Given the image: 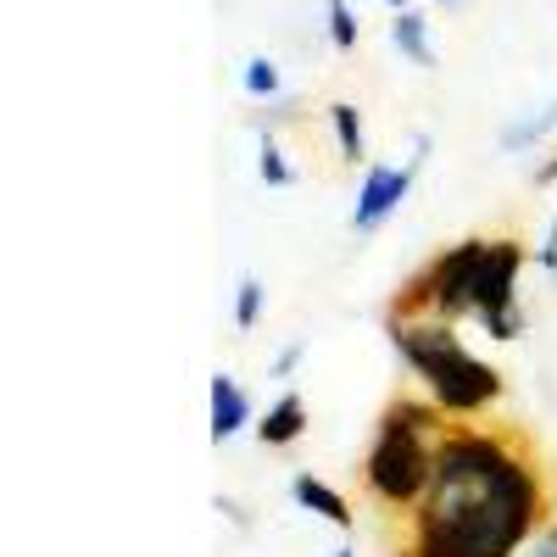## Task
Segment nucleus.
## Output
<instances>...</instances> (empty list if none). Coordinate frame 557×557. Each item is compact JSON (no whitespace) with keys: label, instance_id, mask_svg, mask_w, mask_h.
<instances>
[{"label":"nucleus","instance_id":"412c9836","mask_svg":"<svg viewBox=\"0 0 557 557\" xmlns=\"http://www.w3.org/2000/svg\"><path fill=\"white\" fill-rule=\"evenodd\" d=\"M380 7H391V12H407V7H412V0H380Z\"/></svg>","mask_w":557,"mask_h":557},{"label":"nucleus","instance_id":"9d476101","mask_svg":"<svg viewBox=\"0 0 557 557\" xmlns=\"http://www.w3.org/2000/svg\"><path fill=\"white\" fill-rule=\"evenodd\" d=\"M391 45L407 57V62H418V67H435V45H430V17L424 12H396V23H391Z\"/></svg>","mask_w":557,"mask_h":557},{"label":"nucleus","instance_id":"ddd939ff","mask_svg":"<svg viewBox=\"0 0 557 557\" xmlns=\"http://www.w3.org/2000/svg\"><path fill=\"white\" fill-rule=\"evenodd\" d=\"M240 89L251 101H278V89H285V78H278V67H273V57H251L246 67H240Z\"/></svg>","mask_w":557,"mask_h":557},{"label":"nucleus","instance_id":"f8f14e48","mask_svg":"<svg viewBox=\"0 0 557 557\" xmlns=\"http://www.w3.org/2000/svg\"><path fill=\"white\" fill-rule=\"evenodd\" d=\"M557 128V96H552V107H541L535 117H524V123H507L502 128V151H513V157H524V151H535L541 139Z\"/></svg>","mask_w":557,"mask_h":557},{"label":"nucleus","instance_id":"39448f33","mask_svg":"<svg viewBox=\"0 0 557 557\" xmlns=\"http://www.w3.org/2000/svg\"><path fill=\"white\" fill-rule=\"evenodd\" d=\"M524 240L513 235H491L480 273H474V323L491 341H524V301H519V278H524Z\"/></svg>","mask_w":557,"mask_h":557},{"label":"nucleus","instance_id":"a211bd4d","mask_svg":"<svg viewBox=\"0 0 557 557\" xmlns=\"http://www.w3.org/2000/svg\"><path fill=\"white\" fill-rule=\"evenodd\" d=\"M301 357H307V346H301V341H296V346H285V351H278V357H273V380H290Z\"/></svg>","mask_w":557,"mask_h":557},{"label":"nucleus","instance_id":"2eb2a0df","mask_svg":"<svg viewBox=\"0 0 557 557\" xmlns=\"http://www.w3.org/2000/svg\"><path fill=\"white\" fill-rule=\"evenodd\" d=\"M257 178L268 184V190H290V184H296V168H290L285 151H278V139H273V134L262 139V151H257Z\"/></svg>","mask_w":557,"mask_h":557},{"label":"nucleus","instance_id":"6ab92c4d","mask_svg":"<svg viewBox=\"0 0 557 557\" xmlns=\"http://www.w3.org/2000/svg\"><path fill=\"white\" fill-rule=\"evenodd\" d=\"M524 557H557V519H552V524H546L530 546H524Z\"/></svg>","mask_w":557,"mask_h":557},{"label":"nucleus","instance_id":"f3484780","mask_svg":"<svg viewBox=\"0 0 557 557\" xmlns=\"http://www.w3.org/2000/svg\"><path fill=\"white\" fill-rule=\"evenodd\" d=\"M535 268H541V273H552V278H557V212H552V218H546V240H541V246H535Z\"/></svg>","mask_w":557,"mask_h":557},{"label":"nucleus","instance_id":"f257e3e1","mask_svg":"<svg viewBox=\"0 0 557 557\" xmlns=\"http://www.w3.org/2000/svg\"><path fill=\"white\" fill-rule=\"evenodd\" d=\"M552 469L519 424H451L424 502L401 513L391 557H524L552 524Z\"/></svg>","mask_w":557,"mask_h":557},{"label":"nucleus","instance_id":"aec40b11","mask_svg":"<svg viewBox=\"0 0 557 557\" xmlns=\"http://www.w3.org/2000/svg\"><path fill=\"white\" fill-rule=\"evenodd\" d=\"M552 184H557V151L546 162H535V190H552Z\"/></svg>","mask_w":557,"mask_h":557},{"label":"nucleus","instance_id":"7ed1b4c3","mask_svg":"<svg viewBox=\"0 0 557 557\" xmlns=\"http://www.w3.org/2000/svg\"><path fill=\"white\" fill-rule=\"evenodd\" d=\"M385 335H391V351L401 357V368L418 380L451 424H474V418H491V407L507 396V374L496 362L474 357L462 346L457 323H441V318H391L385 312Z\"/></svg>","mask_w":557,"mask_h":557},{"label":"nucleus","instance_id":"423d86ee","mask_svg":"<svg viewBox=\"0 0 557 557\" xmlns=\"http://www.w3.org/2000/svg\"><path fill=\"white\" fill-rule=\"evenodd\" d=\"M424 157H430V139L418 134L412 139V162H401V168L368 162V173L357 184V201H351V228H357V235H374V228L391 223V212L412 196V178H418V168H424Z\"/></svg>","mask_w":557,"mask_h":557},{"label":"nucleus","instance_id":"9b49d317","mask_svg":"<svg viewBox=\"0 0 557 557\" xmlns=\"http://www.w3.org/2000/svg\"><path fill=\"white\" fill-rule=\"evenodd\" d=\"M330 128H335V151H341V162H346V168H357V162L368 157V128H362V112H357L351 101H335V107H330Z\"/></svg>","mask_w":557,"mask_h":557},{"label":"nucleus","instance_id":"f03ea898","mask_svg":"<svg viewBox=\"0 0 557 557\" xmlns=\"http://www.w3.org/2000/svg\"><path fill=\"white\" fill-rule=\"evenodd\" d=\"M446 430H451V418L424 391H396L380 407L368 451L357 462L368 507H380L385 519L412 513V507L424 502L430 480H435V446H441Z\"/></svg>","mask_w":557,"mask_h":557},{"label":"nucleus","instance_id":"4be33fe9","mask_svg":"<svg viewBox=\"0 0 557 557\" xmlns=\"http://www.w3.org/2000/svg\"><path fill=\"white\" fill-rule=\"evenodd\" d=\"M330 557H357V546H335V552H330Z\"/></svg>","mask_w":557,"mask_h":557},{"label":"nucleus","instance_id":"5701e85b","mask_svg":"<svg viewBox=\"0 0 557 557\" xmlns=\"http://www.w3.org/2000/svg\"><path fill=\"white\" fill-rule=\"evenodd\" d=\"M441 7H451V0H441Z\"/></svg>","mask_w":557,"mask_h":557},{"label":"nucleus","instance_id":"6e6552de","mask_svg":"<svg viewBox=\"0 0 557 557\" xmlns=\"http://www.w3.org/2000/svg\"><path fill=\"white\" fill-rule=\"evenodd\" d=\"M207 396H212V446L235 441L240 430H257L251 396L240 391V380H235V374H212V380H207Z\"/></svg>","mask_w":557,"mask_h":557},{"label":"nucleus","instance_id":"0eeeda50","mask_svg":"<svg viewBox=\"0 0 557 557\" xmlns=\"http://www.w3.org/2000/svg\"><path fill=\"white\" fill-rule=\"evenodd\" d=\"M307 424H312V412H307L301 391H278V396L257 412V441H262L268 451H285V446H296V441L307 435Z\"/></svg>","mask_w":557,"mask_h":557},{"label":"nucleus","instance_id":"20e7f679","mask_svg":"<svg viewBox=\"0 0 557 557\" xmlns=\"http://www.w3.org/2000/svg\"><path fill=\"white\" fill-rule=\"evenodd\" d=\"M485 246L491 235H462L457 246H441L424 268L401 278L391 318H441V323L474 318V273H480Z\"/></svg>","mask_w":557,"mask_h":557},{"label":"nucleus","instance_id":"dca6fc26","mask_svg":"<svg viewBox=\"0 0 557 557\" xmlns=\"http://www.w3.org/2000/svg\"><path fill=\"white\" fill-rule=\"evenodd\" d=\"M323 12H330V39H335V51H357V12L346 7V0H323Z\"/></svg>","mask_w":557,"mask_h":557},{"label":"nucleus","instance_id":"4468645a","mask_svg":"<svg viewBox=\"0 0 557 557\" xmlns=\"http://www.w3.org/2000/svg\"><path fill=\"white\" fill-rule=\"evenodd\" d=\"M262 307H268L262 278H257V273H240V285H235V330H240V335H251L257 323H262Z\"/></svg>","mask_w":557,"mask_h":557},{"label":"nucleus","instance_id":"1a4fd4ad","mask_svg":"<svg viewBox=\"0 0 557 557\" xmlns=\"http://www.w3.org/2000/svg\"><path fill=\"white\" fill-rule=\"evenodd\" d=\"M290 502L301 507V513H318L323 524H335V530H351V524H357L351 502H346L330 480H318V474H296V480H290Z\"/></svg>","mask_w":557,"mask_h":557}]
</instances>
